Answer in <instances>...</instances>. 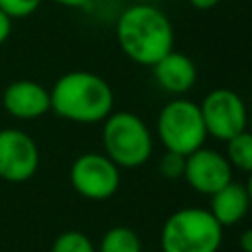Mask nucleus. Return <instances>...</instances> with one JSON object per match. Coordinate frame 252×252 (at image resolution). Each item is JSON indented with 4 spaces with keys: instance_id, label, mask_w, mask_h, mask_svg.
Returning a JSON list of instances; mask_svg holds the SVG:
<instances>
[{
    "instance_id": "obj_1",
    "label": "nucleus",
    "mask_w": 252,
    "mask_h": 252,
    "mask_svg": "<svg viewBox=\"0 0 252 252\" xmlns=\"http://www.w3.org/2000/svg\"><path fill=\"white\" fill-rule=\"evenodd\" d=\"M114 33L120 51L142 67L156 65L175 43L171 20L154 4H130L118 16Z\"/></svg>"
},
{
    "instance_id": "obj_2",
    "label": "nucleus",
    "mask_w": 252,
    "mask_h": 252,
    "mask_svg": "<svg viewBox=\"0 0 252 252\" xmlns=\"http://www.w3.org/2000/svg\"><path fill=\"white\" fill-rule=\"evenodd\" d=\"M51 110L75 124H98L114 110V91L93 71H69L49 89Z\"/></svg>"
},
{
    "instance_id": "obj_3",
    "label": "nucleus",
    "mask_w": 252,
    "mask_h": 252,
    "mask_svg": "<svg viewBox=\"0 0 252 252\" xmlns=\"http://www.w3.org/2000/svg\"><path fill=\"white\" fill-rule=\"evenodd\" d=\"M224 226L205 207H183L173 211L159 232L161 252H219Z\"/></svg>"
},
{
    "instance_id": "obj_4",
    "label": "nucleus",
    "mask_w": 252,
    "mask_h": 252,
    "mask_svg": "<svg viewBox=\"0 0 252 252\" xmlns=\"http://www.w3.org/2000/svg\"><path fill=\"white\" fill-rule=\"evenodd\" d=\"M102 150L120 169L142 167L154 154L150 126L128 110L110 112L102 120Z\"/></svg>"
},
{
    "instance_id": "obj_5",
    "label": "nucleus",
    "mask_w": 252,
    "mask_h": 252,
    "mask_svg": "<svg viewBox=\"0 0 252 252\" xmlns=\"http://www.w3.org/2000/svg\"><path fill=\"white\" fill-rule=\"evenodd\" d=\"M156 134L163 150L189 156L207 142V130L203 124L199 102L185 96H175L165 102L156 118Z\"/></svg>"
},
{
    "instance_id": "obj_6",
    "label": "nucleus",
    "mask_w": 252,
    "mask_h": 252,
    "mask_svg": "<svg viewBox=\"0 0 252 252\" xmlns=\"http://www.w3.org/2000/svg\"><path fill=\"white\" fill-rule=\"evenodd\" d=\"M120 167L104 152H85L71 163V187L89 201H106L120 187Z\"/></svg>"
},
{
    "instance_id": "obj_7",
    "label": "nucleus",
    "mask_w": 252,
    "mask_h": 252,
    "mask_svg": "<svg viewBox=\"0 0 252 252\" xmlns=\"http://www.w3.org/2000/svg\"><path fill=\"white\" fill-rule=\"evenodd\" d=\"M207 136L226 142L248 126V108L242 96L226 87L213 89L199 102Z\"/></svg>"
},
{
    "instance_id": "obj_8",
    "label": "nucleus",
    "mask_w": 252,
    "mask_h": 252,
    "mask_svg": "<svg viewBox=\"0 0 252 252\" xmlns=\"http://www.w3.org/2000/svg\"><path fill=\"white\" fill-rule=\"evenodd\" d=\"M39 167L35 140L20 128L0 130V179L10 183L30 181Z\"/></svg>"
},
{
    "instance_id": "obj_9",
    "label": "nucleus",
    "mask_w": 252,
    "mask_h": 252,
    "mask_svg": "<svg viewBox=\"0 0 252 252\" xmlns=\"http://www.w3.org/2000/svg\"><path fill=\"white\" fill-rule=\"evenodd\" d=\"M232 165L228 163L226 156L219 150L201 146L199 150L185 156V171L183 179L187 185L205 197H211L220 187L232 181Z\"/></svg>"
},
{
    "instance_id": "obj_10",
    "label": "nucleus",
    "mask_w": 252,
    "mask_h": 252,
    "mask_svg": "<svg viewBox=\"0 0 252 252\" xmlns=\"http://www.w3.org/2000/svg\"><path fill=\"white\" fill-rule=\"evenodd\" d=\"M4 110L18 120H35L51 110L49 91L32 79L12 81L2 91Z\"/></svg>"
},
{
    "instance_id": "obj_11",
    "label": "nucleus",
    "mask_w": 252,
    "mask_h": 252,
    "mask_svg": "<svg viewBox=\"0 0 252 252\" xmlns=\"http://www.w3.org/2000/svg\"><path fill=\"white\" fill-rule=\"evenodd\" d=\"M152 69L158 87L173 96H183L197 83V67L193 59L175 49L163 55L156 65H152Z\"/></svg>"
},
{
    "instance_id": "obj_12",
    "label": "nucleus",
    "mask_w": 252,
    "mask_h": 252,
    "mask_svg": "<svg viewBox=\"0 0 252 252\" xmlns=\"http://www.w3.org/2000/svg\"><path fill=\"white\" fill-rule=\"evenodd\" d=\"M209 199H211L209 211L220 226L238 224L248 215V211L252 209L246 187L242 183H236V181L226 183L217 193H213Z\"/></svg>"
},
{
    "instance_id": "obj_13",
    "label": "nucleus",
    "mask_w": 252,
    "mask_h": 252,
    "mask_svg": "<svg viewBox=\"0 0 252 252\" xmlns=\"http://www.w3.org/2000/svg\"><path fill=\"white\" fill-rule=\"evenodd\" d=\"M96 252H142V240L134 228L118 224L102 234Z\"/></svg>"
},
{
    "instance_id": "obj_14",
    "label": "nucleus",
    "mask_w": 252,
    "mask_h": 252,
    "mask_svg": "<svg viewBox=\"0 0 252 252\" xmlns=\"http://www.w3.org/2000/svg\"><path fill=\"white\" fill-rule=\"evenodd\" d=\"M224 144H226L224 156L232 165V169L250 173L252 171V130L246 128L236 136H232L230 140H226Z\"/></svg>"
},
{
    "instance_id": "obj_15",
    "label": "nucleus",
    "mask_w": 252,
    "mask_h": 252,
    "mask_svg": "<svg viewBox=\"0 0 252 252\" xmlns=\"http://www.w3.org/2000/svg\"><path fill=\"white\" fill-rule=\"evenodd\" d=\"M49 252H96V246L85 232L65 230L53 240Z\"/></svg>"
},
{
    "instance_id": "obj_16",
    "label": "nucleus",
    "mask_w": 252,
    "mask_h": 252,
    "mask_svg": "<svg viewBox=\"0 0 252 252\" xmlns=\"http://www.w3.org/2000/svg\"><path fill=\"white\" fill-rule=\"evenodd\" d=\"M158 169L161 173V177L173 181V179H183V171H185V156L175 154V152H163V156L159 158Z\"/></svg>"
},
{
    "instance_id": "obj_17",
    "label": "nucleus",
    "mask_w": 252,
    "mask_h": 252,
    "mask_svg": "<svg viewBox=\"0 0 252 252\" xmlns=\"http://www.w3.org/2000/svg\"><path fill=\"white\" fill-rule=\"evenodd\" d=\"M43 0H0V10L8 14L12 20L28 18L41 6Z\"/></svg>"
},
{
    "instance_id": "obj_18",
    "label": "nucleus",
    "mask_w": 252,
    "mask_h": 252,
    "mask_svg": "<svg viewBox=\"0 0 252 252\" xmlns=\"http://www.w3.org/2000/svg\"><path fill=\"white\" fill-rule=\"evenodd\" d=\"M12 33V18L0 10V45L10 37Z\"/></svg>"
},
{
    "instance_id": "obj_19",
    "label": "nucleus",
    "mask_w": 252,
    "mask_h": 252,
    "mask_svg": "<svg viewBox=\"0 0 252 252\" xmlns=\"http://www.w3.org/2000/svg\"><path fill=\"white\" fill-rule=\"evenodd\" d=\"M195 10H201V12H207V10H213L220 0H187Z\"/></svg>"
},
{
    "instance_id": "obj_20",
    "label": "nucleus",
    "mask_w": 252,
    "mask_h": 252,
    "mask_svg": "<svg viewBox=\"0 0 252 252\" xmlns=\"http://www.w3.org/2000/svg\"><path fill=\"white\" fill-rule=\"evenodd\" d=\"M238 244H240L242 252H252V228H246V230L240 234Z\"/></svg>"
},
{
    "instance_id": "obj_21",
    "label": "nucleus",
    "mask_w": 252,
    "mask_h": 252,
    "mask_svg": "<svg viewBox=\"0 0 252 252\" xmlns=\"http://www.w3.org/2000/svg\"><path fill=\"white\" fill-rule=\"evenodd\" d=\"M53 2L59 6H65V8H87L94 0H53Z\"/></svg>"
},
{
    "instance_id": "obj_22",
    "label": "nucleus",
    "mask_w": 252,
    "mask_h": 252,
    "mask_svg": "<svg viewBox=\"0 0 252 252\" xmlns=\"http://www.w3.org/2000/svg\"><path fill=\"white\" fill-rule=\"evenodd\" d=\"M248 175V179H246V191H248V197H250V205H252V171L250 173H246Z\"/></svg>"
},
{
    "instance_id": "obj_23",
    "label": "nucleus",
    "mask_w": 252,
    "mask_h": 252,
    "mask_svg": "<svg viewBox=\"0 0 252 252\" xmlns=\"http://www.w3.org/2000/svg\"><path fill=\"white\" fill-rule=\"evenodd\" d=\"M132 4H154V0H130Z\"/></svg>"
}]
</instances>
